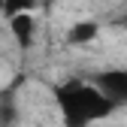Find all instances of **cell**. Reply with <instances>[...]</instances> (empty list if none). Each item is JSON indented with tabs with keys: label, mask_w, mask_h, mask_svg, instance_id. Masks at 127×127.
I'll list each match as a JSON object with an SVG mask.
<instances>
[{
	"label": "cell",
	"mask_w": 127,
	"mask_h": 127,
	"mask_svg": "<svg viewBox=\"0 0 127 127\" xmlns=\"http://www.w3.org/2000/svg\"><path fill=\"white\" fill-rule=\"evenodd\" d=\"M33 9V0H3V15L6 18H15L21 12H30Z\"/></svg>",
	"instance_id": "cell-5"
},
{
	"label": "cell",
	"mask_w": 127,
	"mask_h": 127,
	"mask_svg": "<svg viewBox=\"0 0 127 127\" xmlns=\"http://www.w3.org/2000/svg\"><path fill=\"white\" fill-rule=\"evenodd\" d=\"M91 85L97 88L112 106L127 103V70H103L91 76Z\"/></svg>",
	"instance_id": "cell-2"
},
{
	"label": "cell",
	"mask_w": 127,
	"mask_h": 127,
	"mask_svg": "<svg viewBox=\"0 0 127 127\" xmlns=\"http://www.w3.org/2000/svg\"><path fill=\"white\" fill-rule=\"evenodd\" d=\"M97 24L94 21H79V24H73L70 27V33H67V42L70 45H88L91 39H97Z\"/></svg>",
	"instance_id": "cell-4"
},
{
	"label": "cell",
	"mask_w": 127,
	"mask_h": 127,
	"mask_svg": "<svg viewBox=\"0 0 127 127\" xmlns=\"http://www.w3.org/2000/svg\"><path fill=\"white\" fill-rule=\"evenodd\" d=\"M55 100L61 106V115H64V124L67 127H88L94 121L106 118L115 109L91 82H79V79L58 85L55 88Z\"/></svg>",
	"instance_id": "cell-1"
},
{
	"label": "cell",
	"mask_w": 127,
	"mask_h": 127,
	"mask_svg": "<svg viewBox=\"0 0 127 127\" xmlns=\"http://www.w3.org/2000/svg\"><path fill=\"white\" fill-rule=\"evenodd\" d=\"M9 27H12V36L18 39V45L27 52L33 45V15H27V12L15 15V18H9Z\"/></svg>",
	"instance_id": "cell-3"
}]
</instances>
